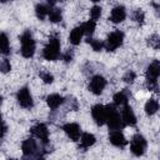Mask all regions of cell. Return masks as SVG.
Instances as JSON below:
<instances>
[{"mask_svg":"<svg viewBox=\"0 0 160 160\" xmlns=\"http://www.w3.org/2000/svg\"><path fill=\"white\" fill-rule=\"evenodd\" d=\"M21 150H22V154L26 158H40L42 156V154L40 152L39 148H38V144L36 141L32 139V138H29V139H25L21 144Z\"/></svg>","mask_w":160,"mask_h":160,"instance_id":"7","label":"cell"},{"mask_svg":"<svg viewBox=\"0 0 160 160\" xmlns=\"http://www.w3.org/2000/svg\"><path fill=\"white\" fill-rule=\"evenodd\" d=\"M0 50H1L2 55L10 54V41L5 32H1V35H0Z\"/></svg>","mask_w":160,"mask_h":160,"instance_id":"19","label":"cell"},{"mask_svg":"<svg viewBox=\"0 0 160 160\" xmlns=\"http://www.w3.org/2000/svg\"><path fill=\"white\" fill-rule=\"evenodd\" d=\"M96 141V138L90 134V132H82L81 136H80V146L82 149H88L90 146H92Z\"/></svg>","mask_w":160,"mask_h":160,"instance_id":"18","label":"cell"},{"mask_svg":"<svg viewBox=\"0 0 160 160\" xmlns=\"http://www.w3.org/2000/svg\"><path fill=\"white\" fill-rule=\"evenodd\" d=\"M49 11L50 9L44 4H38L35 8V15L39 20H44L46 16H49Z\"/></svg>","mask_w":160,"mask_h":160,"instance_id":"22","label":"cell"},{"mask_svg":"<svg viewBox=\"0 0 160 160\" xmlns=\"http://www.w3.org/2000/svg\"><path fill=\"white\" fill-rule=\"evenodd\" d=\"M106 86V80L102 75H94L91 79H90V82H89V90L95 94V95H100Z\"/></svg>","mask_w":160,"mask_h":160,"instance_id":"10","label":"cell"},{"mask_svg":"<svg viewBox=\"0 0 160 160\" xmlns=\"http://www.w3.org/2000/svg\"><path fill=\"white\" fill-rule=\"evenodd\" d=\"M82 26V30H84V34L88 35V36H91L94 34V30L96 28V21L95 20H89L84 24H81Z\"/></svg>","mask_w":160,"mask_h":160,"instance_id":"24","label":"cell"},{"mask_svg":"<svg viewBox=\"0 0 160 160\" xmlns=\"http://www.w3.org/2000/svg\"><path fill=\"white\" fill-rule=\"evenodd\" d=\"M109 141L110 144H112L116 148H124L128 144V140L125 139L124 134L120 130H111V132L109 134Z\"/></svg>","mask_w":160,"mask_h":160,"instance_id":"14","label":"cell"},{"mask_svg":"<svg viewBox=\"0 0 160 160\" xmlns=\"http://www.w3.org/2000/svg\"><path fill=\"white\" fill-rule=\"evenodd\" d=\"M148 44L149 46H151L152 49H159L160 48V38L158 35H151L148 39Z\"/></svg>","mask_w":160,"mask_h":160,"instance_id":"27","label":"cell"},{"mask_svg":"<svg viewBox=\"0 0 160 160\" xmlns=\"http://www.w3.org/2000/svg\"><path fill=\"white\" fill-rule=\"evenodd\" d=\"M49 20L51 22H59L61 21L62 19V12H61V9H58V8H54V9H50L49 11Z\"/></svg>","mask_w":160,"mask_h":160,"instance_id":"23","label":"cell"},{"mask_svg":"<svg viewBox=\"0 0 160 160\" xmlns=\"http://www.w3.org/2000/svg\"><path fill=\"white\" fill-rule=\"evenodd\" d=\"M121 118H122L124 125H128V126H134V125H136V122H138L136 115H135L134 110H132L131 106L128 105V104H125V105L122 106V116H121Z\"/></svg>","mask_w":160,"mask_h":160,"instance_id":"13","label":"cell"},{"mask_svg":"<svg viewBox=\"0 0 160 160\" xmlns=\"http://www.w3.org/2000/svg\"><path fill=\"white\" fill-rule=\"evenodd\" d=\"M122 41H124V32L120 30H115L108 36V39L104 44V48L108 51H114L122 45Z\"/></svg>","mask_w":160,"mask_h":160,"instance_id":"6","label":"cell"},{"mask_svg":"<svg viewBox=\"0 0 160 160\" xmlns=\"http://www.w3.org/2000/svg\"><path fill=\"white\" fill-rule=\"evenodd\" d=\"M148 148V142L146 139L141 135V134H135L131 140H130V151L135 155V156H141L145 154Z\"/></svg>","mask_w":160,"mask_h":160,"instance_id":"5","label":"cell"},{"mask_svg":"<svg viewBox=\"0 0 160 160\" xmlns=\"http://www.w3.org/2000/svg\"><path fill=\"white\" fill-rule=\"evenodd\" d=\"M6 130H8V128H6V124L2 121V130H1V139H4V136H5V134H6Z\"/></svg>","mask_w":160,"mask_h":160,"instance_id":"33","label":"cell"},{"mask_svg":"<svg viewBox=\"0 0 160 160\" xmlns=\"http://www.w3.org/2000/svg\"><path fill=\"white\" fill-rule=\"evenodd\" d=\"M88 42L90 44V46L92 48L94 51H101L102 48H104V42H101V41L98 40V39H91V38H89V39H88Z\"/></svg>","mask_w":160,"mask_h":160,"instance_id":"25","label":"cell"},{"mask_svg":"<svg viewBox=\"0 0 160 160\" xmlns=\"http://www.w3.org/2000/svg\"><path fill=\"white\" fill-rule=\"evenodd\" d=\"M42 56L45 60L49 61H54L58 60L60 56V40L56 36H52L49 39L48 44L45 45L44 50H42Z\"/></svg>","mask_w":160,"mask_h":160,"instance_id":"2","label":"cell"},{"mask_svg":"<svg viewBox=\"0 0 160 160\" xmlns=\"http://www.w3.org/2000/svg\"><path fill=\"white\" fill-rule=\"evenodd\" d=\"M16 100H18V104L24 109H31L34 105L31 92H30L29 88H26V86L19 89V91L16 94Z\"/></svg>","mask_w":160,"mask_h":160,"instance_id":"8","label":"cell"},{"mask_svg":"<svg viewBox=\"0 0 160 160\" xmlns=\"http://www.w3.org/2000/svg\"><path fill=\"white\" fill-rule=\"evenodd\" d=\"M101 8L100 6H98V5H94L91 9H90V18H91V20H98V19H100V16H101Z\"/></svg>","mask_w":160,"mask_h":160,"instance_id":"26","label":"cell"},{"mask_svg":"<svg viewBox=\"0 0 160 160\" xmlns=\"http://www.w3.org/2000/svg\"><path fill=\"white\" fill-rule=\"evenodd\" d=\"M0 69H1V71L5 74V72H9L10 70H11V65H10V61L8 60V59H2V61H1V64H0Z\"/></svg>","mask_w":160,"mask_h":160,"instance_id":"31","label":"cell"},{"mask_svg":"<svg viewBox=\"0 0 160 160\" xmlns=\"http://www.w3.org/2000/svg\"><path fill=\"white\" fill-rule=\"evenodd\" d=\"M160 76V61L154 60L146 69V82L150 90H158V79Z\"/></svg>","mask_w":160,"mask_h":160,"instance_id":"3","label":"cell"},{"mask_svg":"<svg viewBox=\"0 0 160 160\" xmlns=\"http://www.w3.org/2000/svg\"><path fill=\"white\" fill-rule=\"evenodd\" d=\"M62 130L66 134V136L72 140V141H78L80 140V136H81V129H80V125L76 124V122H68L62 126Z\"/></svg>","mask_w":160,"mask_h":160,"instance_id":"12","label":"cell"},{"mask_svg":"<svg viewBox=\"0 0 160 160\" xmlns=\"http://www.w3.org/2000/svg\"><path fill=\"white\" fill-rule=\"evenodd\" d=\"M1 1H2V2H6V1H9V0H1Z\"/></svg>","mask_w":160,"mask_h":160,"instance_id":"36","label":"cell"},{"mask_svg":"<svg viewBox=\"0 0 160 160\" xmlns=\"http://www.w3.org/2000/svg\"><path fill=\"white\" fill-rule=\"evenodd\" d=\"M39 75H40L41 80H42L45 84H51V82L54 81V76H52V74H51L50 71H41Z\"/></svg>","mask_w":160,"mask_h":160,"instance_id":"28","label":"cell"},{"mask_svg":"<svg viewBox=\"0 0 160 160\" xmlns=\"http://www.w3.org/2000/svg\"><path fill=\"white\" fill-rule=\"evenodd\" d=\"M84 35H85V34H84V30H82V26H81V25L74 28V29L70 31V35H69V41H70V44H72V45H79Z\"/></svg>","mask_w":160,"mask_h":160,"instance_id":"17","label":"cell"},{"mask_svg":"<svg viewBox=\"0 0 160 160\" xmlns=\"http://www.w3.org/2000/svg\"><path fill=\"white\" fill-rule=\"evenodd\" d=\"M108 109V120L106 124L109 126L110 130H120L124 126L122 122V118H120L119 111L115 109L114 105H106Z\"/></svg>","mask_w":160,"mask_h":160,"instance_id":"4","label":"cell"},{"mask_svg":"<svg viewBox=\"0 0 160 160\" xmlns=\"http://www.w3.org/2000/svg\"><path fill=\"white\" fill-rule=\"evenodd\" d=\"M58 1H59V0H48V4H49L50 6H54V5H55Z\"/></svg>","mask_w":160,"mask_h":160,"instance_id":"34","label":"cell"},{"mask_svg":"<svg viewBox=\"0 0 160 160\" xmlns=\"http://www.w3.org/2000/svg\"><path fill=\"white\" fill-rule=\"evenodd\" d=\"M132 19L139 22V24H142L144 22V19H145V14L142 10H135L134 14H132Z\"/></svg>","mask_w":160,"mask_h":160,"instance_id":"29","label":"cell"},{"mask_svg":"<svg viewBox=\"0 0 160 160\" xmlns=\"http://www.w3.org/2000/svg\"><path fill=\"white\" fill-rule=\"evenodd\" d=\"M135 78H136V74H135L134 71H131V70H130V71H128V72L124 75V78H122V79H124V81H125L126 84H132V82H134V80H135Z\"/></svg>","mask_w":160,"mask_h":160,"instance_id":"30","label":"cell"},{"mask_svg":"<svg viewBox=\"0 0 160 160\" xmlns=\"http://www.w3.org/2000/svg\"><path fill=\"white\" fill-rule=\"evenodd\" d=\"M31 134L39 139L44 145H46L49 142V130H48V126L42 122H38L35 124L32 128H31Z\"/></svg>","mask_w":160,"mask_h":160,"instance_id":"11","label":"cell"},{"mask_svg":"<svg viewBox=\"0 0 160 160\" xmlns=\"http://www.w3.org/2000/svg\"><path fill=\"white\" fill-rule=\"evenodd\" d=\"M46 104L50 110H56L60 105L64 104V98L60 94H50L46 96Z\"/></svg>","mask_w":160,"mask_h":160,"instance_id":"16","label":"cell"},{"mask_svg":"<svg viewBox=\"0 0 160 160\" xmlns=\"http://www.w3.org/2000/svg\"><path fill=\"white\" fill-rule=\"evenodd\" d=\"M91 116L94 119V121L98 125H104L106 124L108 120V109L106 105H101V104H96L91 108Z\"/></svg>","mask_w":160,"mask_h":160,"instance_id":"9","label":"cell"},{"mask_svg":"<svg viewBox=\"0 0 160 160\" xmlns=\"http://www.w3.org/2000/svg\"><path fill=\"white\" fill-rule=\"evenodd\" d=\"M91 1H94V2H98V1H100V0H91Z\"/></svg>","mask_w":160,"mask_h":160,"instance_id":"35","label":"cell"},{"mask_svg":"<svg viewBox=\"0 0 160 160\" xmlns=\"http://www.w3.org/2000/svg\"><path fill=\"white\" fill-rule=\"evenodd\" d=\"M62 59H64L65 62H70V61L72 60V52H71V51H66V52L64 54Z\"/></svg>","mask_w":160,"mask_h":160,"instance_id":"32","label":"cell"},{"mask_svg":"<svg viewBox=\"0 0 160 160\" xmlns=\"http://www.w3.org/2000/svg\"><path fill=\"white\" fill-rule=\"evenodd\" d=\"M128 99H129V96H128V92L126 91H119L112 98L114 104L116 106H124L125 104H128Z\"/></svg>","mask_w":160,"mask_h":160,"instance_id":"21","label":"cell"},{"mask_svg":"<svg viewBox=\"0 0 160 160\" xmlns=\"http://www.w3.org/2000/svg\"><path fill=\"white\" fill-rule=\"evenodd\" d=\"M20 44H21V48H20L21 55L26 59L32 58L34 54H35L36 44H35V40H34V38H32V35L29 30H25L20 35Z\"/></svg>","mask_w":160,"mask_h":160,"instance_id":"1","label":"cell"},{"mask_svg":"<svg viewBox=\"0 0 160 160\" xmlns=\"http://www.w3.org/2000/svg\"><path fill=\"white\" fill-rule=\"evenodd\" d=\"M159 108H160V105H159L158 100H155V99H149V100L146 101V104H145V112H146L148 115H154L155 112H158Z\"/></svg>","mask_w":160,"mask_h":160,"instance_id":"20","label":"cell"},{"mask_svg":"<svg viewBox=\"0 0 160 160\" xmlns=\"http://www.w3.org/2000/svg\"><path fill=\"white\" fill-rule=\"evenodd\" d=\"M125 18H126V10H125V8L122 5H118V6L112 8V10L110 12L109 20L111 22H114V24H119V22L124 21Z\"/></svg>","mask_w":160,"mask_h":160,"instance_id":"15","label":"cell"}]
</instances>
